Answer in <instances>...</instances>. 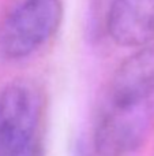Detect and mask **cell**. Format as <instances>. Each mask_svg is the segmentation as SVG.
Listing matches in <instances>:
<instances>
[{"mask_svg":"<svg viewBox=\"0 0 154 156\" xmlns=\"http://www.w3.org/2000/svg\"><path fill=\"white\" fill-rule=\"evenodd\" d=\"M62 18L60 0H23L0 27V54L22 59L52 37Z\"/></svg>","mask_w":154,"mask_h":156,"instance_id":"obj_1","label":"cell"},{"mask_svg":"<svg viewBox=\"0 0 154 156\" xmlns=\"http://www.w3.org/2000/svg\"><path fill=\"white\" fill-rule=\"evenodd\" d=\"M154 99V44L130 56L116 71L108 100L143 101Z\"/></svg>","mask_w":154,"mask_h":156,"instance_id":"obj_5","label":"cell"},{"mask_svg":"<svg viewBox=\"0 0 154 156\" xmlns=\"http://www.w3.org/2000/svg\"><path fill=\"white\" fill-rule=\"evenodd\" d=\"M40 99L34 89L22 82L0 92V156H25L40 149L37 129Z\"/></svg>","mask_w":154,"mask_h":156,"instance_id":"obj_3","label":"cell"},{"mask_svg":"<svg viewBox=\"0 0 154 156\" xmlns=\"http://www.w3.org/2000/svg\"><path fill=\"white\" fill-rule=\"evenodd\" d=\"M108 30L122 45L154 44V0H113Z\"/></svg>","mask_w":154,"mask_h":156,"instance_id":"obj_4","label":"cell"},{"mask_svg":"<svg viewBox=\"0 0 154 156\" xmlns=\"http://www.w3.org/2000/svg\"><path fill=\"white\" fill-rule=\"evenodd\" d=\"M154 116V99L143 101L106 100L94 132L95 149L102 156H124L143 141Z\"/></svg>","mask_w":154,"mask_h":156,"instance_id":"obj_2","label":"cell"},{"mask_svg":"<svg viewBox=\"0 0 154 156\" xmlns=\"http://www.w3.org/2000/svg\"><path fill=\"white\" fill-rule=\"evenodd\" d=\"M25 156H41V152H40V149H37V151H33V152H30V154H27Z\"/></svg>","mask_w":154,"mask_h":156,"instance_id":"obj_6","label":"cell"}]
</instances>
